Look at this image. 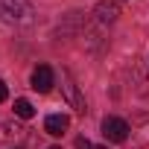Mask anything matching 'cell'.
I'll return each instance as SVG.
<instances>
[{
    "mask_svg": "<svg viewBox=\"0 0 149 149\" xmlns=\"http://www.w3.org/2000/svg\"><path fill=\"white\" fill-rule=\"evenodd\" d=\"M32 18H35V9L29 0H0V26L3 29L29 26Z\"/></svg>",
    "mask_w": 149,
    "mask_h": 149,
    "instance_id": "6da1fadb",
    "label": "cell"
},
{
    "mask_svg": "<svg viewBox=\"0 0 149 149\" xmlns=\"http://www.w3.org/2000/svg\"><path fill=\"white\" fill-rule=\"evenodd\" d=\"M129 140H132L134 149H146V146H149V114H146V111L132 114V123H129Z\"/></svg>",
    "mask_w": 149,
    "mask_h": 149,
    "instance_id": "7a4b0ae2",
    "label": "cell"
},
{
    "mask_svg": "<svg viewBox=\"0 0 149 149\" xmlns=\"http://www.w3.org/2000/svg\"><path fill=\"white\" fill-rule=\"evenodd\" d=\"M61 91H64V100L70 102V108L76 111V114H85V111H88V105H85V97L79 94L76 82L70 79V73H67V70H61Z\"/></svg>",
    "mask_w": 149,
    "mask_h": 149,
    "instance_id": "3957f363",
    "label": "cell"
},
{
    "mask_svg": "<svg viewBox=\"0 0 149 149\" xmlns=\"http://www.w3.org/2000/svg\"><path fill=\"white\" fill-rule=\"evenodd\" d=\"M102 134L111 143H126L129 140V123L123 117H105L102 120Z\"/></svg>",
    "mask_w": 149,
    "mask_h": 149,
    "instance_id": "277c9868",
    "label": "cell"
},
{
    "mask_svg": "<svg viewBox=\"0 0 149 149\" xmlns=\"http://www.w3.org/2000/svg\"><path fill=\"white\" fill-rule=\"evenodd\" d=\"M53 85H56V73H53V67H50V64H38V67L32 70V91L47 94Z\"/></svg>",
    "mask_w": 149,
    "mask_h": 149,
    "instance_id": "5b68a950",
    "label": "cell"
},
{
    "mask_svg": "<svg viewBox=\"0 0 149 149\" xmlns=\"http://www.w3.org/2000/svg\"><path fill=\"white\" fill-rule=\"evenodd\" d=\"M94 15H97V21H100L102 26H105V24H114L117 15H120V3H117V0H100L97 9H94Z\"/></svg>",
    "mask_w": 149,
    "mask_h": 149,
    "instance_id": "8992f818",
    "label": "cell"
},
{
    "mask_svg": "<svg viewBox=\"0 0 149 149\" xmlns=\"http://www.w3.org/2000/svg\"><path fill=\"white\" fill-rule=\"evenodd\" d=\"M67 126H70L67 114H50V117L44 120V129H47V134H53V137H61V134L67 132Z\"/></svg>",
    "mask_w": 149,
    "mask_h": 149,
    "instance_id": "52a82bcc",
    "label": "cell"
},
{
    "mask_svg": "<svg viewBox=\"0 0 149 149\" xmlns=\"http://www.w3.org/2000/svg\"><path fill=\"white\" fill-rule=\"evenodd\" d=\"M15 114H18L21 120H29V117L35 114V108H32L29 100H15Z\"/></svg>",
    "mask_w": 149,
    "mask_h": 149,
    "instance_id": "ba28073f",
    "label": "cell"
},
{
    "mask_svg": "<svg viewBox=\"0 0 149 149\" xmlns=\"http://www.w3.org/2000/svg\"><path fill=\"white\" fill-rule=\"evenodd\" d=\"M76 149H94L88 137H76Z\"/></svg>",
    "mask_w": 149,
    "mask_h": 149,
    "instance_id": "9c48e42d",
    "label": "cell"
},
{
    "mask_svg": "<svg viewBox=\"0 0 149 149\" xmlns=\"http://www.w3.org/2000/svg\"><path fill=\"white\" fill-rule=\"evenodd\" d=\"M6 97H9V88H6L3 79H0V102H6Z\"/></svg>",
    "mask_w": 149,
    "mask_h": 149,
    "instance_id": "30bf717a",
    "label": "cell"
}]
</instances>
